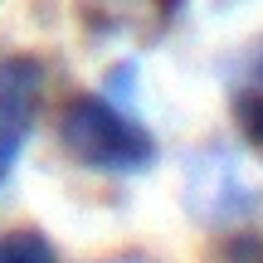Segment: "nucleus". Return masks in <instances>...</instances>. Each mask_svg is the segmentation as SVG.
Instances as JSON below:
<instances>
[{
	"mask_svg": "<svg viewBox=\"0 0 263 263\" xmlns=\"http://www.w3.org/2000/svg\"><path fill=\"white\" fill-rule=\"evenodd\" d=\"M39 103H44V64L34 54L0 59V190L15 176V161L34 132Z\"/></svg>",
	"mask_w": 263,
	"mask_h": 263,
	"instance_id": "obj_2",
	"label": "nucleus"
},
{
	"mask_svg": "<svg viewBox=\"0 0 263 263\" xmlns=\"http://www.w3.org/2000/svg\"><path fill=\"white\" fill-rule=\"evenodd\" d=\"M59 146L73 166L98 176H137L156 161L151 132L103 93H73L59 112Z\"/></svg>",
	"mask_w": 263,
	"mask_h": 263,
	"instance_id": "obj_1",
	"label": "nucleus"
},
{
	"mask_svg": "<svg viewBox=\"0 0 263 263\" xmlns=\"http://www.w3.org/2000/svg\"><path fill=\"white\" fill-rule=\"evenodd\" d=\"M0 263H59V254L39 229H5L0 234Z\"/></svg>",
	"mask_w": 263,
	"mask_h": 263,
	"instance_id": "obj_4",
	"label": "nucleus"
},
{
	"mask_svg": "<svg viewBox=\"0 0 263 263\" xmlns=\"http://www.w3.org/2000/svg\"><path fill=\"white\" fill-rule=\"evenodd\" d=\"M234 122L244 132L249 146L263 151V54L254 59V73H249V83L234 93Z\"/></svg>",
	"mask_w": 263,
	"mask_h": 263,
	"instance_id": "obj_3",
	"label": "nucleus"
}]
</instances>
